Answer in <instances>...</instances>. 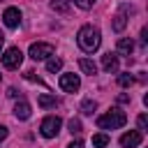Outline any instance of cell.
Wrapping results in <instances>:
<instances>
[{
    "label": "cell",
    "mask_w": 148,
    "mask_h": 148,
    "mask_svg": "<svg viewBox=\"0 0 148 148\" xmlns=\"http://www.w3.org/2000/svg\"><path fill=\"white\" fill-rule=\"evenodd\" d=\"M118 102H120V104H125V102H130V95H118Z\"/></svg>",
    "instance_id": "cell-28"
},
{
    "label": "cell",
    "mask_w": 148,
    "mask_h": 148,
    "mask_svg": "<svg viewBox=\"0 0 148 148\" xmlns=\"http://www.w3.org/2000/svg\"><path fill=\"white\" fill-rule=\"evenodd\" d=\"M7 95H9V97H18V90H16V88H9Z\"/></svg>",
    "instance_id": "cell-27"
},
{
    "label": "cell",
    "mask_w": 148,
    "mask_h": 148,
    "mask_svg": "<svg viewBox=\"0 0 148 148\" xmlns=\"http://www.w3.org/2000/svg\"><path fill=\"white\" fill-rule=\"evenodd\" d=\"M102 69L109 72V74H116L118 72V53H104L102 56Z\"/></svg>",
    "instance_id": "cell-9"
},
{
    "label": "cell",
    "mask_w": 148,
    "mask_h": 148,
    "mask_svg": "<svg viewBox=\"0 0 148 148\" xmlns=\"http://www.w3.org/2000/svg\"><path fill=\"white\" fill-rule=\"evenodd\" d=\"M95 109H97V102L95 99H83V104H81V113L83 116H92Z\"/></svg>",
    "instance_id": "cell-17"
},
{
    "label": "cell",
    "mask_w": 148,
    "mask_h": 148,
    "mask_svg": "<svg viewBox=\"0 0 148 148\" xmlns=\"http://www.w3.org/2000/svg\"><path fill=\"white\" fill-rule=\"evenodd\" d=\"M136 123H139V132H146V130H148V116H146V113H141V116L136 118Z\"/></svg>",
    "instance_id": "cell-21"
},
{
    "label": "cell",
    "mask_w": 148,
    "mask_h": 148,
    "mask_svg": "<svg viewBox=\"0 0 148 148\" xmlns=\"http://www.w3.org/2000/svg\"><path fill=\"white\" fill-rule=\"evenodd\" d=\"M21 62H23V53H21L18 46H9V49L2 53V65H5L7 69H18Z\"/></svg>",
    "instance_id": "cell-5"
},
{
    "label": "cell",
    "mask_w": 148,
    "mask_h": 148,
    "mask_svg": "<svg viewBox=\"0 0 148 148\" xmlns=\"http://www.w3.org/2000/svg\"><path fill=\"white\" fill-rule=\"evenodd\" d=\"M92 146H95V148H106V146H109V136H106L104 132L92 134Z\"/></svg>",
    "instance_id": "cell-18"
},
{
    "label": "cell",
    "mask_w": 148,
    "mask_h": 148,
    "mask_svg": "<svg viewBox=\"0 0 148 148\" xmlns=\"http://www.w3.org/2000/svg\"><path fill=\"white\" fill-rule=\"evenodd\" d=\"M116 49H118V53L130 56V53L134 51V42H132L130 37H120V39H118V44H116Z\"/></svg>",
    "instance_id": "cell-12"
},
{
    "label": "cell",
    "mask_w": 148,
    "mask_h": 148,
    "mask_svg": "<svg viewBox=\"0 0 148 148\" xmlns=\"http://www.w3.org/2000/svg\"><path fill=\"white\" fill-rule=\"evenodd\" d=\"M60 127H62V120H60L58 116H46V118L42 120V125H39V132H42V136L53 139V136H58Z\"/></svg>",
    "instance_id": "cell-3"
},
{
    "label": "cell",
    "mask_w": 148,
    "mask_h": 148,
    "mask_svg": "<svg viewBox=\"0 0 148 148\" xmlns=\"http://www.w3.org/2000/svg\"><path fill=\"white\" fill-rule=\"evenodd\" d=\"M30 113H32V109H30V104H28L25 99L16 102V106H14V116H16L18 120H28V118H30Z\"/></svg>",
    "instance_id": "cell-10"
},
{
    "label": "cell",
    "mask_w": 148,
    "mask_h": 148,
    "mask_svg": "<svg viewBox=\"0 0 148 148\" xmlns=\"http://www.w3.org/2000/svg\"><path fill=\"white\" fill-rule=\"evenodd\" d=\"M51 9L58 14H69L72 12V0H51Z\"/></svg>",
    "instance_id": "cell-13"
},
{
    "label": "cell",
    "mask_w": 148,
    "mask_h": 148,
    "mask_svg": "<svg viewBox=\"0 0 148 148\" xmlns=\"http://www.w3.org/2000/svg\"><path fill=\"white\" fill-rule=\"evenodd\" d=\"M125 123H127L125 111H120V109H116V106H113L111 111L97 116V127H99V130H118V127H123Z\"/></svg>",
    "instance_id": "cell-2"
},
{
    "label": "cell",
    "mask_w": 148,
    "mask_h": 148,
    "mask_svg": "<svg viewBox=\"0 0 148 148\" xmlns=\"http://www.w3.org/2000/svg\"><path fill=\"white\" fill-rule=\"evenodd\" d=\"M125 25H127V16H125V9H123V12H118V14L113 16L111 28H113V32H123V30H125Z\"/></svg>",
    "instance_id": "cell-11"
},
{
    "label": "cell",
    "mask_w": 148,
    "mask_h": 148,
    "mask_svg": "<svg viewBox=\"0 0 148 148\" xmlns=\"http://www.w3.org/2000/svg\"><path fill=\"white\" fill-rule=\"evenodd\" d=\"M46 69H49L51 74L60 72V69H62V60H60V58H46Z\"/></svg>",
    "instance_id": "cell-16"
},
{
    "label": "cell",
    "mask_w": 148,
    "mask_h": 148,
    "mask_svg": "<svg viewBox=\"0 0 148 148\" xmlns=\"http://www.w3.org/2000/svg\"><path fill=\"white\" fill-rule=\"evenodd\" d=\"M56 53V49H53V44H49V42H35L32 46H30V51H28V56L32 58V60H46V58H51Z\"/></svg>",
    "instance_id": "cell-4"
},
{
    "label": "cell",
    "mask_w": 148,
    "mask_h": 148,
    "mask_svg": "<svg viewBox=\"0 0 148 148\" xmlns=\"http://www.w3.org/2000/svg\"><path fill=\"white\" fill-rule=\"evenodd\" d=\"M2 21H5L7 28H18V23H21V9L18 7H7L5 14H2Z\"/></svg>",
    "instance_id": "cell-8"
},
{
    "label": "cell",
    "mask_w": 148,
    "mask_h": 148,
    "mask_svg": "<svg viewBox=\"0 0 148 148\" xmlns=\"http://www.w3.org/2000/svg\"><path fill=\"white\" fill-rule=\"evenodd\" d=\"M2 46H5V35H2V30H0V51H2Z\"/></svg>",
    "instance_id": "cell-29"
},
{
    "label": "cell",
    "mask_w": 148,
    "mask_h": 148,
    "mask_svg": "<svg viewBox=\"0 0 148 148\" xmlns=\"http://www.w3.org/2000/svg\"><path fill=\"white\" fill-rule=\"evenodd\" d=\"M67 148H86V146H83V141H72Z\"/></svg>",
    "instance_id": "cell-26"
},
{
    "label": "cell",
    "mask_w": 148,
    "mask_h": 148,
    "mask_svg": "<svg viewBox=\"0 0 148 148\" xmlns=\"http://www.w3.org/2000/svg\"><path fill=\"white\" fill-rule=\"evenodd\" d=\"M37 104H39L42 109H51V106H58V99H56L53 95H46V92H44V95L37 97Z\"/></svg>",
    "instance_id": "cell-15"
},
{
    "label": "cell",
    "mask_w": 148,
    "mask_h": 148,
    "mask_svg": "<svg viewBox=\"0 0 148 148\" xmlns=\"http://www.w3.org/2000/svg\"><path fill=\"white\" fill-rule=\"evenodd\" d=\"M67 127H69L72 136H74V134H81V130H83V127H81V120H79V118H72V120L67 123Z\"/></svg>",
    "instance_id": "cell-19"
},
{
    "label": "cell",
    "mask_w": 148,
    "mask_h": 148,
    "mask_svg": "<svg viewBox=\"0 0 148 148\" xmlns=\"http://www.w3.org/2000/svg\"><path fill=\"white\" fill-rule=\"evenodd\" d=\"M79 67H81V72H83V74H90V76H92V74H97V65H95L90 58H81V60H79Z\"/></svg>",
    "instance_id": "cell-14"
},
{
    "label": "cell",
    "mask_w": 148,
    "mask_h": 148,
    "mask_svg": "<svg viewBox=\"0 0 148 148\" xmlns=\"http://www.w3.org/2000/svg\"><path fill=\"white\" fill-rule=\"evenodd\" d=\"M76 44H79V49L83 51V53H95L97 49H99V44H102V35H99V30L95 28V25H81L79 28V32H76Z\"/></svg>",
    "instance_id": "cell-1"
},
{
    "label": "cell",
    "mask_w": 148,
    "mask_h": 148,
    "mask_svg": "<svg viewBox=\"0 0 148 148\" xmlns=\"http://www.w3.org/2000/svg\"><path fill=\"white\" fill-rule=\"evenodd\" d=\"M141 42H143V44H148V28H143V30H141Z\"/></svg>",
    "instance_id": "cell-25"
},
{
    "label": "cell",
    "mask_w": 148,
    "mask_h": 148,
    "mask_svg": "<svg viewBox=\"0 0 148 148\" xmlns=\"http://www.w3.org/2000/svg\"><path fill=\"white\" fill-rule=\"evenodd\" d=\"M7 134H9V132H7V127H5V125H0V141H5V139H7Z\"/></svg>",
    "instance_id": "cell-24"
},
{
    "label": "cell",
    "mask_w": 148,
    "mask_h": 148,
    "mask_svg": "<svg viewBox=\"0 0 148 148\" xmlns=\"http://www.w3.org/2000/svg\"><path fill=\"white\" fill-rule=\"evenodd\" d=\"M0 79H2V76H0Z\"/></svg>",
    "instance_id": "cell-30"
},
{
    "label": "cell",
    "mask_w": 148,
    "mask_h": 148,
    "mask_svg": "<svg viewBox=\"0 0 148 148\" xmlns=\"http://www.w3.org/2000/svg\"><path fill=\"white\" fill-rule=\"evenodd\" d=\"M95 2H97V0H74V5H76L79 9H90Z\"/></svg>",
    "instance_id": "cell-22"
},
{
    "label": "cell",
    "mask_w": 148,
    "mask_h": 148,
    "mask_svg": "<svg viewBox=\"0 0 148 148\" xmlns=\"http://www.w3.org/2000/svg\"><path fill=\"white\" fill-rule=\"evenodd\" d=\"M58 86H60V90H65V92H76V90L81 88V79H79V74H60Z\"/></svg>",
    "instance_id": "cell-6"
},
{
    "label": "cell",
    "mask_w": 148,
    "mask_h": 148,
    "mask_svg": "<svg viewBox=\"0 0 148 148\" xmlns=\"http://www.w3.org/2000/svg\"><path fill=\"white\" fill-rule=\"evenodd\" d=\"M118 83H120L123 88H130V86L134 83V76H132V74H120V76H118Z\"/></svg>",
    "instance_id": "cell-20"
},
{
    "label": "cell",
    "mask_w": 148,
    "mask_h": 148,
    "mask_svg": "<svg viewBox=\"0 0 148 148\" xmlns=\"http://www.w3.org/2000/svg\"><path fill=\"white\" fill-rule=\"evenodd\" d=\"M23 76H25V79H28V81H37V83H42V86H44V81H42V79H39V76H35V72H25V74H23Z\"/></svg>",
    "instance_id": "cell-23"
},
{
    "label": "cell",
    "mask_w": 148,
    "mask_h": 148,
    "mask_svg": "<svg viewBox=\"0 0 148 148\" xmlns=\"http://www.w3.org/2000/svg\"><path fill=\"white\" fill-rule=\"evenodd\" d=\"M141 141H143V132H139V130H130V132H125L120 136V146L123 148H139Z\"/></svg>",
    "instance_id": "cell-7"
}]
</instances>
